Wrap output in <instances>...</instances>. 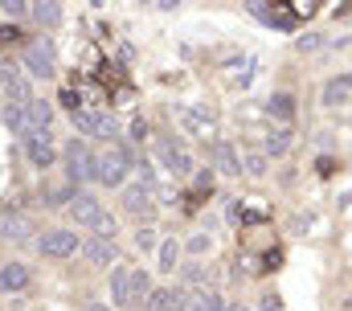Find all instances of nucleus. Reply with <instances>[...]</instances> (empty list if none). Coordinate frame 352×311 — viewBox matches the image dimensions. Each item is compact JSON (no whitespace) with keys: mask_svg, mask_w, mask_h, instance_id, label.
I'll return each instance as SVG.
<instances>
[{"mask_svg":"<svg viewBox=\"0 0 352 311\" xmlns=\"http://www.w3.org/2000/svg\"><path fill=\"white\" fill-rule=\"evenodd\" d=\"M242 172H250V176H263V172H266V156H263V152H250L246 160H242Z\"/></svg>","mask_w":352,"mask_h":311,"instance_id":"obj_25","label":"nucleus"},{"mask_svg":"<svg viewBox=\"0 0 352 311\" xmlns=\"http://www.w3.org/2000/svg\"><path fill=\"white\" fill-rule=\"evenodd\" d=\"M213 279H217V270H213V266H205V262L184 266V283H192V287H205V283H213Z\"/></svg>","mask_w":352,"mask_h":311,"instance_id":"obj_21","label":"nucleus"},{"mask_svg":"<svg viewBox=\"0 0 352 311\" xmlns=\"http://www.w3.org/2000/svg\"><path fill=\"white\" fill-rule=\"evenodd\" d=\"M74 127L82 136H115V119L111 115H94V111H74Z\"/></svg>","mask_w":352,"mask_h":311,"instance_id":"obj_7","label":"nucleus"},{"mask_svg":"<svg viewBox=\"0 0 352 311\" xmlns=\"http://www.w3.org/2000/svg\"><path fill=\"white\" fill-rule=\"evenodd\" d=\"M213 164H217V172H226V176H238V172H242V160H238V152H234L230 144H213Z\"/></svg>","mask_w":352,"mask_h":311,"instance_id":"obj_16","label":"nucleus"},{"mask_svg":"<svg viewBox=\"0 0 352 311\" xmlns=\"http://www.w3.org/2000/svg\"><path fill=\"white\" fill-rule=\"evenodd\" d=\"M221 295L213 291V287H201V291H192V295H184V311H221Z\"/></svg>","mask_w":352,"mask_h":311,"instance_id":"obj_12","label":"nucleus"},{"mask_svg":"<svg viewBox=\"0 0 352 311\" xmlns=\"http://www.w3.org/2000/svg\"><path fill=\"white\" fill-rule=\"evenodd\" d=\"M127 287H131V266H115L111 270V299L119 308H127Z\"/></svg>","mask_w":352,"mask_h":311,"instance_id":"obj_17","label":"nucleus"},{"mask_svg":"<svg viewBox=\"0 0 352 311\" xmlns=\"http://www.w3.org/2000/svg\"><path fill=\"white\" fill-rule=\"evenodd\" d=\"M176 258H180V246H176L173 237H168V242H160V270H173Z\"/></svg>","mask_w":352,"mask_h":311,"instance_id":"obj_24","label":"nucleus"},{"mask_svg":"<svg viewBox=\"0 0 352 311\" xmlns=\"http://www.w3.org/2000/svg\"><path fill=\"white\" fill-rule=\"evenodd\" d=\"M33 17H37V25H58L62 21V8L58 4H33Z\"/></svg>","mask_w":352,"mask_h":311,"instance_id":"obj_23","label":"nucleus"},{"mask_svg":"<svg viewBox=\"0 0 352 311\" xmlns=\"http://www.w3.org/2000/svg\"><path fill=\"white\" fill-rule=\"evenodd\" d=\"M291 152V127H274L266 136V152L263 156H287Z\"/></svg>","mask_w":352,"mask_h":311,"instance_id":"obj_20","label":"nucleus"},{"mask_svg":"<svg viewBox=\"0 0 352 311\" xmlns=\"http://www.w3.org/2000/svg\"><path fill=\"white\" fill-rule=\"evenodd\" d=\"M148 311H184V295L180 291H152Z\"/></svg>","mask_w":352,"mask_h":311,"instance_id":"obj_19","label":"nucleus"},{"mask_svg":"<svg viewBox=\"0 0 352 311\" xmlns=\"http://www.w3.org/2000/svg\"><path fill=\"white\" fill-rule=\"evenodd\" d=\"M156 152H160V164H164V168H168L173 176H184V172L192 168L188 152H184V148H176L173 140H160V144H156Z\"/></svg>","mask_w":352,"mask_h":311,"instance_id":"obj_8","label":"nucleus"},{"mask_svg":"<svg viewBox=\"0 0 352 311\" xmlns=\"http://www.w3.org/2000/svg\"><path fill=\"white\" fill-rule=\"evenodd\" d=\"M70 213H74V222H78V226H90V230L107 217V213H102V201H98V197H90V193H74Z\"/></svg>","mask_w":352,"mask_h":311,"instance_id":"obj_6","label":"nucleus"},{"mask_svg":"<svg viewBox=\"0 0 352 311\" xmlns=\"http://www.w3.org/2000/svg\"><path fill=\"white\" fill-rule=\"evenodd\" d=\"M12 41H21V29L16 25H4L0 29V45H12Z\"/></svg>","mask_w":352,"mask_h":311,"instance_id":"obj_31","label":"nucleus"},{"mask_svg":"<svg viewBox=\"0 0 352 311\" xmlns=\"http://www.w3.org/2000/svg\"><path fill=\"white\" fill-rule=\"evenodd\" d=\"M349 98H352V74H340V78H332V82H324V103L328 107H340Z\"/></svg>","mask_w":352,"mask_h":311,"instance_id":"obj_14","label":"nucleus"},{"mask_svg":"<svg viewBox=\"0 0 352 311\" xmlns=\"http://www.w3.org/2000/svg\"><path fill=\"white\" fill-rule=\"evenodd\" d=\"M123 209H127L131 217H144V222H148V217L156 213V189L144 184V180H140V184H127V189H123Z\"/></svg>","mask_w":352,"mask_h":311,"instance_id":"obj_3","label":"nucleus"},{"mask_svg":"<svg viewBox=\"0 0 352 311\" xmlns=\"http://www.w3.org/2000/svg\"><path fill=\"white\" fill-rule=\"evenodd\" d=\"M135 242H140V250H152V246H156V230H152V226H144V230L135 233Z\"/></svg>","mask_w":352,"mask_h":311,"instance_id":"obj_29","label":"nucleus"},{"mask_svg":"<svg viewBox=\"0 0 352 311\" xmlns=\"http://www.w3.org/2000/svg\"><path fill=\"white\" fill-rule=\"evenodd\" d=\"M29 279H33V275H29L25 262H8V266L0 270V287H4V291H25Z\"/></svg>","mask_w":352,"mask_h":311,"instance_id":"obj_13","label":"nucleus"},{"mask_svg":"<svg viewBox=\"0 0 352 311\" xmlns=\"http://www.w3.org/2000/svg\"><path fill=\"white\" fill-rule=\"evenodd\" d=\"M62 103H66V107H70V115H74V111H82V107H78V103H82V98H78V94H74V90H62Z\"/></svg>","mask_w":352,"mask_h":311,"instance_id":"obj_33","label":"nucleus"},{"mask_svg":"<svg viewBox=\"0 0 352 311\" xmlns=\"http://www.w3.org/2000/svg\"><path fill=\"white\" fill-rule=\"evenodd\" d=\"M82 254H87L94 266H107V262L119 258V246H115V237H90L87 246H82Z\"/></svg>","mask_w":352,"mask_h":311,"instance_id":"obj_9","label":"nucleus"},{"mask_svg":"<svg viewBox=\"0 0 352 311\" xmlns=\"http://www.w3.org/2000/svg\"><path fill=\"white\" fill-rule=\"evenodd\" d=\"M0 8H4V17H25L29 12V0H4Z\"/></svg>","mask_w":352,"mask_h":311,"instance_id":"obj_28","label":"nucleus"},{"mask_svg":"<svg viewBox=\"0 0 352 311\" xmlns=\"http://www.w3.org/2000/svg\"><path fill=\"white\" fill-rule=\"evenodd\" d=\"M295 45H299V54H316V50L324 45V37H320V33H307V37H299Z\"/></svg>","mask_w":352,"mask_h":311,"instance_id":"obj_27","label":"nucleus"},{"mask_svg":"<svg viewBox=\"0 0 352 311\" xmlns=\"http://www.w3.org/2000/svg\"><path fill=\"white\" fill-rule=\"evenodd\" d=\"M12 82H21V66L16 62H0V86H12Z\"/></svg>","mask_w":352,"mask_h":311,"instance_id":"obj_26","label":"nucleus"},{"mask_svg":"<svg viewBox=\"0 0 352 311\" xmlns=\"http://www.w3.org/2000/svg\"><path fill=\"white\" fill-rule=\"evenodd\" d=\"M221 311H246V308H238V303H226V308H221Z\"/></svg>","mask_w":352,"mask_h":311,"instance_id":"obj_36","label":"nucleus"},{"mask_svg":"<svg viewBox=\"0 0 352 311\" xmlns=\"http://www.w3.org/2000/svg\"><path fill=\"white\" fill-rule=\"evenodd\" d=\"M127 131H131V140H135V144H140V140H148V123H144L140 115L131 119V127H127Z\"/></svg>","mask_w":352,"mask_h":311,"instance_id":"obj_30","label":"nucleus"},{"mask_svg":"<svg viewBox=\"0 0 352 311\" xmlns=\"http://www.w3.org/2000/svg\"><path fill=\"white\" fill-rule=\"evenodd\" d=\"M37 250H41L45 258H70L74 250H82V237L74 230H50V233H41Z\"/></svg>","mask_w":352,"mask_h":311,"instance_id":"obj_4","label":"nucleus"},{"mask_svg":"<svg viewBox=\"0 0 352 311\" xmlns=\"http://www.w3.org/2000/svg\"><path fill=\"white\" fill-rule=\"evenodd\" d=\"M263 311H283V303H278L274 295H266V299H263Z\"/></svg>","mask_w":352,"mask_h":311,"instance_id":"obj_35","label":"nucleus"},{"mask_svg":"<svg viewBox=\"0 0 352 311\" xmlns=\"http://www.w3.org/2000/svg\"><path fill=\"white\" fill-rule=\"evenodd\" d=\"M25 148H29V160H33L37 168H50V164H54V148H50V131L33 136V140H29Z\"/></svg>","mask_w":352,"mask_h":311,"instance_id":"obj_15","label":"nucleus"},{"mask_svg":"<svg viewBox=\"0 0 352 311\" xmlns=\"http://www.w3.org/2000/svg\"><path fill=\"white\" fill-rule=\"evenodd\" d=\"M270 115H278V119L287 123V119L295 115V98H291V94H274V98H270Z\"/></svg>","mask_w":352,"mask_h":311,"instance_id":"obj_22","label":"nucleus"},{"mask_svg":"<svg viewBox=\"0 0 352 311\" xmlns=\"http://www.w3.org/2000/svg\"><path fill=\"white\" fill-rule=\"evenodd\" d=\"M180 123L192 131V136H201V140H213V119L209 115H201V111H192V107H180Z\"/></svg>","mask_w":352,"mask_h":311,"instance_id":"obj_11","label":"nucleus"},{"mask_svg":"<svg viewBox=\"0 0 352 311\" xmlns=\"http://www.w3.org/2000/svg\"><path fill=\"white\" fill-rule=\"evenodd\" d=\"M29 233H33V222H29V217H21V213H4V217H0V237H8V242H29Z\"/></svg>","mask_w":352,"mask_h":311,"instance_id":"obj_10","label":"nucleus"},{"mask_svg":"<svg viewBox=\"0 0 352 311\" xmlns=\"http://www.w3.org/2000/svg\"><path fill=\"white\" fill-rule=\"evenodd\" d=\"M148 295H152V279H148V270H131V287H127V308L144 303Z\"/></svg>","mask_w":352,"mask_h":311,"instance_id":"obj_18","label":"nucleus"},{"mask_svg":"<svg viewBox=\"0 0 352 311\" xmlns=\"http://www.w3.org/2000/svg\"><path fill=\"white\" fill-rule=\"evenodd\" d=\"M66 172H70V184H82V180H94V152H90L82 140H74L66 148Z\"/></svg>","mask_w":352,"mask_h":311,"instance_id":"obj_5","label":"nucleus"},{"mask_svg":"<svg viewBox=\"0 0 352 311\" xmlns=\"http://www.w3.org/2000/svg\"><path fill=\"white\" fill-rule=\"evenodd\" d=\"M131 168H135V164H131V156L123 152L119 144H107V152H102V156H94V180H102L107 189L123 184Z\"/></svg>","mask_w":352,"mask_h":311,"instance_id":"obj_1","label":"nucleus"},{"mask_svg":"<svg viewBox=\"0 0 352 311\" xmlns=\"http://www.w3.org/2000/svg\"><path fill=\"white\" fill-rule=\"evenodd\" d=\"M188 250H192V254H201V250H209V237H192V242H188Z\"/></svg>","mask_w":352,"mask_h":311,"instance_id":"obj_34","label":"nucleus"},{"mask_svg":"<svg viewBox=\"0 0 352 311\" xmlns=\"http://www.w3.org/2000/svg\"><path fill=\"white\" fill-rule=\"evenodd\" d=\"M21 62H25V70H29L33 78H54V70H58V62H54V45L41 41V37L25 45V58H21Z\"/></svg>","mask_w":352,"mask_h":311,"instance_id":"obj_2","label":"nucleus"},{"mask_svg":"<svg viewBox=\"0 0 352 311\" xmlns=\"http://www.w3.org/2000/svg\"><path fill=\"white\" fill-rule=\"evenodd\" d=\"M94 237H115V222H111V217H102V222H98V226H94Z\"/></svg>","mask_w":352,"mask_h":311,"instance_id":"obj_32","label":"nucleus"}]
</instances>
